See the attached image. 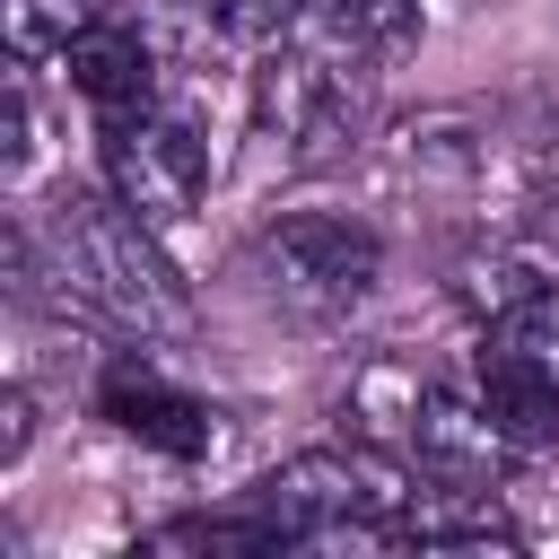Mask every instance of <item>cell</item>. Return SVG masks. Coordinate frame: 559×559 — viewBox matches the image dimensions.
I'll return each instance as SVG.
<instances>
[{
  "label": "cell",
  "instance_id": "cell-10",
  "mask_svg": "<svg viewBox=\"0 0 559 559\" xmlns=\"http://www.w3.org/2000/svg\"><path fill=\"white\" fill-rule=\"evenodd\" d=\"M306 17H314V35H323L332 52H349V61H384V52H402V44L419 35V0H314Z\"/></svg>",
  "mask_w": 559,
  "mask_h": 559
},
{
  "label": "cell",
  "instance_id": "cell-2",
  "mask_svg": "<svg viewBox=\"0 0 559 559\" xmlns=\"http://www.w3.org/2000/svg\"><path fill=\"white\" fill-rule=\"evenodd\" d=\"M411 498H419L411 454H393L376 437L306 445V454H288L280 472H262L245 489V507L271 524L280 550H306V542H393Z\"/></svg>",
  "mask_w": 559,
  "mask_h": 559
},
{
  "label": "cell",
  "instance_id": "cell-6",
  "mask_svg": "<svg viewBox=\"0 0 559 559\" xmlns=\"http://www.w3.org/2000/svg\"><path fill=\"white\" fill-rule=\"evenodd\" d=\"M402 454H411V472H419V480H445V489H498V480L524 463V454L507 445V428L489 419V402H480L472 367H463V376H428V384H419V411H411Z\"/></svg>",
  "mask_w": 559,
  "mask_h": 559
},
{
  "label": "cell",
  "instance_id": "cell-9",
  "mask_svg": "<svg viewBox=\"0 0 559 559\" xmlns=\"http://www.w3.org/2000/svg\"><path fill=\"white\" fill-rule=\"evenodd\" d=\"M393 542L402 550H515L524 533L507 524L498 489H445V480H428L411 498V515L393 524Z\"/></svg>",
  "mask_w": 559,
  "mask_h": 559
},
{
  "label": "cell",
  "instance_id": "cell-3",
  "mask_svg": "<svg viewBox=\"0 0 559 559\" xmlns=\"http://www.w3.org/2000/svg\"><path fill=\"white\" fill-rule=\"evenodd\" d=\"M245 271L262 280L271 306L306 314V323H341L376 297L384 280V236L349 210H280L253 227L245 245Z\"/></svg>",
  "mask_w": 559,
  "mask_h": 559
},
{
  "label": "cell",
  "instance_id": "cell-8",
  "mask_svg": "<svg viewBox=\"0 0 559 559\" xmlns=\"http://www.w3.org/2000/svg\"><path fill=\"white\" fill-rule=\"evenodd\" d=\"M52 61L70 70V87H79L96 114H122V105H148V96H157V44H148L122 9H105L96 26H79Z\"/></svg>",
  "mask_w": 559,
  "mask_h": 559
},
{
  "label": "cell",
  "instance_id": "cell-13",
  "mask_svg": "<svg viewBox=\"0 0 559 559\" xmlns=\"http://www.w3.org/2000/svg\"><path fill=\"white\" fill-rule=\"evenodd\" d=\"M26 437H35V411H26V393H9V463L26 454Z\"/></svg>",
  "mask_w": 559,
  "mask_h": 559
},
{
  "label": "cell",
  "instance_id": "cell-12",
  "mask_svg": "<svg viewBox=\"0 0 559 559\" xmlns=\"http://www.w3.org/2000/svg\"><path fill=\"white\" fill-rule=\"evenodd\" d=\"M96 17H105V0H9V44H17V61H35V52H61Z\"/></svg>",
  "mask_w": 559,
  "mask_h": 559
},
{
  "label": "cell",
  "instance_id": "cell-7",
  "mask_svg": "<svg viewBox=\"0 0 559 559\" xmlns=\"http://www.w3.org/2000/svg\"><path fill=\"white\" fill-rule=\"evenodd\" d=\"M96 411L122 428V437H140V445H166V454H210V411L192 402V393H175L157 367H148V349L140 358H114L105 376H96Z\"/></svg>",
  "mask_w": 559,
  "mask_h": 559
},
{
  "label": "cell",
  "instance_id": "cell-5",
  "mask_svg": "<svg viewBox=\"0 0 559 559\" xmlns=\"http://www.w3.org/2000/svg\"><path fill=\"white\" fill-rule=\"evenodd\" d=\"M105 192L166 236L210 192V140L175 105H157V96L148 105H122V114H105Z\"/></svg>",
  "mask_w": 559,
  "mask_h": 559
},
{
  "label": "cell",
  "instance_id": "cell-4",
  "mask_svg": "<svg viewBox=\"0 0 559 559\" xmlns=\"http://www.w3.org/2000/svg\"><path fill=\"white\" fill-rule=\"evenodd\" d=\"M253 122L288 166H332L358 140V61L314 44H271L253 70Z\"/></svg>",
  "mask_w": 559,
  "mask_h": 559
},
{
  "label": "cell",
  "instance_id": "cell-1",
  "mask_svg": "<svg viewBox=\"0 0 559 559\" xmlns=\"http://www.w3.org/2000/svg\"><path fill=\"white\" fill-rule=\"evenodd\" d=\"M9 271L26 297H52L96 314L105 332L140 341V349H166V341H192V288L183 271L166 262L157 227L140 210H122L114 192H61L35 227L9 236Z\"/></svg>",
  "mask_w": 559,
  "mask_h": 559
},
{
  "label": "cell",
  "instance_id": "cell-11",
  "mask_svg": "<svg viewBox=\"0 0 559 559\" xmlns=\"http://www.w3.org/2000/svg\"><path fill=\"white\" fill-rule=\"evenodd\" d=\"M210 35H227V44H245V52H271V44H288L297 26H306V9L314 0H183Z\"/></svg>",
  "mask_w": 559,
  "mask_h": 559
}]
</instances>
